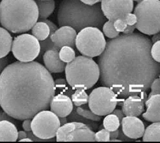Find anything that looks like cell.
<instances>
[{"mask_svg": "<svg viewBox=\"0 0 160 143\" xmlns=\"http://www.w3.org/2000/svg\"><path fill=\"white\" fill-rule=\"evenodd\" d=\"M70 98L73 103V104L76 107H79L86 104V103H88L89 95H87L85 90L77 89L75 90L74 92Z\"/></svg>", "mask_w": 160, "mask_h": 143, "instance_id": "f1b7e54d", "label": "cell"}, {"mask_svg": "<svg viewBox=\"0 0 160 143\" xmlns=\"http://www.w3.org/2000/svg\"><path fill=\"white\" fill-rule=\"evenodd\" d=\"M80 1L82 2L83 3H84L85 4L92 5H94V4H96L97 3L100 2L102 0H80Z\"/></svg>", "mask_w": 160, "mask_h": 143, "instance_id": "ee69618b", "label": "cell"}, {"mask_svg": "<svg viewBox=\"0 0 160 143\" xmlns=\"http://www.w3.org/2000/svg\"><path fill=\"white\" fill-rule=\"evenodd\" d=\"M118 130H117L115 131H110L109 132V137H110V140L111 139H117L118 135Z\"/></svg>", "mask_w": 160, "mask_h": 143, "instance_id": "bcb514c9", "label": "cell"}, {"mask_svg": "<svg viewBox=\"0 0 160 143\" xmlns=\"http://www.w3.org/2000/svg\"><path fill=\"white\" fill-rule=\"evenodd\" d=\"M135 29V27L134 25L133 26H130V25H127L124 30L122 31L123 34H130L134 32V30Z\"/></svg>", "mask_w": 160, "mask_h": 143, "instance_id": "7bdbcfd3", "label": "cell"}, {"mask_svg": "<svg viewBox=\"0 0 160 143\" xmlns=\"http://www.w3.org/2000/svg\"><path fill=\"white\" fill-rule=\"evenodd\" d=\"M59 58L65 63L72 61L76 57V52L74 49L68 46H64L59 50Z\"/></svg>", "mask_w": 160, "mask_h": 143, "instance_id": "f546056e", "label": "cell"}, {"mask_svg": "<svg viewBox=\"0 0 160 143\" xmlns=\"http://www.w3.org/2000/svg\"><path fill=\"white\" fill-rule=\"evenodd\" d=\"M18 130L15 124L8 120H0V142H16Z\"/></svg>", "mask_w": 160, "mask_h": 143, "instance_id": "d6986e66", "label": "cell"}, {"mask_svg": "<svg viewBox=\"0 0 160 143\" xmlns=\"http://www.w3.org/2000/svg\"><path fill=\"white\" fill-rule=\"evenodd\" d=\"M59 122H60L61 125H62L65 124L68 122L67 118L66 117H59Z\"/></svg>", "mask_w": 160, "mask_h": 143, "instance_id": "681fc988", "label": "cell"}, {"mask_svg": "<svg viewBox=\"0 0 160 143\" xmlns=\"http://www.w3.org/2000/svg\"><path fill=\"white\" fill-rule=\"evenodd\" d=\"M55 94H64L69 98H71L72 95L74 92V90L70 85L68 83L66 79L58 78L55 81Z\"/></svg>", "mask_w": 160, "mask_h": 143, "instance_id": "d4e9b609", "label": "cell"}, {"mask_svg": "<svg viewBox=\"0 0 160 143\" xmlns=\"http://www.w3.org/2000/svg\"><path fill=\"white\" fill-rule=\"evenodd\" d=\"M114 92L106 86L94 89L89 95L88 105L95 114L103 116L111 114L117 105Z\"/></svg>", "mask_w": 160, "mask_h": 143, "instance_id": "ba28073f", "label": "cell"}, {"mask_svg": "<svg viewBox=\"0 0 160 143\" xmlns=\"http://www.w3.org/2000/svg\"><path fill=\"white\" fill-rule=\"evenodd\" d=\"M138 95L141 98V99H142L144 102H145V101L147 100V99H148V96H147V94L146 92H141V93H140Z\"/></svg>", "mask_w": 160, "mask_h": 143, "instance_id": "c3c4849f", "label": "cell"}, {"mask_svg": "<svg viewBox=\"0 0 160 143\" xmlns=\"http://www.w3.org/2000/svg\"><path fill=\"white\" fill-rule=\"evenodd\" d=\"M151 56L156 61L160 62V41L154 43L150 49Z\"/></svg>", "mask_w": 160, "mask_h": 143, "instance_id": "d6a6232c", "label": "cell"}, {"mask_svg": "<svg viewBox=\"0 0 160 143\" xmlns=\"http://www.w3.org/2000/svg\"><path fill=\"white\" fill-rule=\"evenodd\" d=\"M40 21H42L46 22L48 26L50 27V35L45 40L43 41H40L39 43H40V46H41V50H40V53L39 55L40 56H42L43 55V54L48 50H60L59 48H58L57 46L55 45L54 43L52 42V41L51 40L50 38V35L54 32V31L58 29V26H56L53 22H52V21L47 20V19H40Z\"/></svg>", "mask_w": 160, "mask_h": 143, "instance_id": "ffe728a7", "label": "cell"}, {"mask_svg": "<svg viewBox=\"0 0 160 143\" xmlns=\"http://www.w3.org/2000/svg\"><path fill=\"white\" fill-rule=\"evenodd\" d=\"M118 131H119L118 135V137H117V138H118V139H120L121 141H123V140L124 141H130V140H130L131 139L128 138L124 134L121 128V130H119Z\"/></svg>", "mask_w": 160, "mask_h": 143, "instance_id": "b9f144b4", "label": "cell"}, {"mask_svg": "<svg viewBox=\"0 0 160 143\" xmlns=\"http://www.w3.org/2000/svg\"><path fill=\"white\" fill-rule=\"evenodd\" d=\"M12 38L6 29L0 27V58L5 57L11 50Z\"/></svg>", "mask_w": 160, "mask_h": 143, "instance_id": "44dd1931", "label": "cell"}, {"mask_svg": "<svg viewBox=\"0 0 160 143\" xmlns=\"http://www.w3.org/2000/svg\"><path fill=\"white\" fill-rule=\"evenodd\" d=\"M7 65H8V59L6 56L0 58V75H1L2 71L7 66Z\"/></svg>", "mask_w": 160, "mask_h": 143, "instance_id": "f35d334b", "label": "cell"}, {"mask_svg": "<svg viewBox=\"0 0 160 143\" xmlns=\"http://www.w3.org/2000/svg\"><path fill=\"white\" fill-rule=\"evenodd\" d=\"M144 142H159L160 141V123L153 122L145 130L142 135Z\"/></svg>", "mask_w": 160, "mask_h": 143, "instance_id": "603a6c76", "label": "cell"}, {"mask_svg": "<svg viewBox=\"0 0 160 143\" xmlns=\"http://www.w3.org/2000/svg\"><path fill=\"white\" fill-rule=\"evenodd\" d=\"M31 32L38 41H43L49 36L50 29L48 25L44 22H36L31 28Z\"/></svg>", "mask_w": 160, "mask_h": 143, "instance_id": "cb8c5ba5", "label": "cell"}, {"mask_svg": "<svg viewBox=\"0 0 160 143\" xmlns=\"http://www.w3.org/2000/svg\"><path fill=\"white\" fill-rule=\"evenodd\" d=\"M150 89H151V92L148 95V98L154 95L159 94L160 93V80L159 78H156L154 79V81L152 83Z\"/></svg>", "mask_w": 160, "mask_h": 143, "instance_id": "836d02e7", "label": "cell"}, {"mask_svg": "<svg viewBox=\"0 0 160 143\" xmlns=\"http://www.w3.org/2000/svg\"><path fill=\"white\" fill-rule=\"evenodd\" d=\"M59 51L48 50L43 54V61L50 73H61L65 69L66 64L59 58Z\"/></svg>", "mask_w": 160, "mask_h": 143, "instance_id": "e0dca14e", "label": "cell"}, {"mask_svg": "<svg viewBox=\"0 0 160 143\" xmlns=\"http://www.w3.org/2000/svg\"><path fill=\"white\" fill-rule=\"evenodd\" d=\"M31 120V131L40 139L48 140L56 136L60 128L59 117L52 111H40Z\"/></svg>", "mask_w": 160, "mask_h": 143, "instance_id": "9c48e42d", "label": "cell"}, {"mask_svg": "<svg viewBox=\"0 0 160 143\" xmlns=\"http://www.w3.org/2000/svg\"><path fill=\"white\" fill-rule=\"evenodd\" d=\"M8 120V121H10L12 123H14V124H16L15 120L13 119V118H12L11 116H10L9 115H8L5 111L3 110H0V120Z\"/></svg>", "mask_w": 160, "mask_h": 143, "instance_id": "8d00e7d4", "label": "cell"}, {"mask_svg": "<svg viewBox=\"0 0 160 143\" xmlns=\"http://www.w3.org/2000/svg\"><path fill=\"white\" fill-rule=\"evenodd\" d=\"M27 137V134H26V131H18V138L17 140H20L21 139H23L24 138H26Z\"/></svg>", "mask_w": 160, "mask_h": 143, "instance_id": "f6af8a7d", "label": "cell"}, {"mask_svg": "<svg viewBox=\"0 0 160 143\" xmlns=\"http://www.w3.org/2000/svg\"><path fill=\"white\" fill-rule=\"evenodd\" d=\"M95 133L83 123L70 122L58 129L56 134L58 142H94Z\"/></svg>", "mask_w": 160, "mask_h": 143, "instance_id": "8fae6325", "label": "cell"}, {"mask_svg": "<svg viewBox=\"0 0 160 143\" xmlns=\"http://www.w3.org/2000/svg\"><path fill=\"white\" fill-rule=\"evenodd\" d=\"M159 39H160V34H159V32H158L153 35V37H152L150 41L152 42V44H154V43L159 41Z\"/></svg>", "mask_w": 160, "mask_h": 143, "instance_id": "7dc6e473", "label": "cell"}, {"mask_svg": "<svg viewBox=\"0 0 160 143\" xmlns=\"http://www.w3.org/2000/svg\"><path fill=\"white\" fill-rule=\"evenodd\" d=\"M22 128L25 131H31V120L30 119H26L22 124Z\"/></svg>", "mask_w": 160, "mask_h": 143, "instance_id": "74e56055", "label": "cell"}, {"mask_svg": "<svg viewBox=\"0 0 160 143\" xmlns=\"http://www.w3.org/2000/svg\"><path fill=\"white\" fill-rule=\"evenodd\" d=\"M106 21L98 3L91 5L80 0H62L58 8L59 25L70 26L78 32L86 27L100 29Z\"/></svg>", "mask_w": 160, "mask_h": 143, "instance_id": "3957f363", "label": "cell"}, {"mask_svg": "<svg viewBox=\"0 0 160 143\" xmlns=\"http://www.w3.org/2000/svg\"><path fill=\"white\" fill-rule=\"evenodd\" d=\"M50 107L52 112L58 117H67L74 108L71 98L64 94L54 95L50 102Z\"/></svg>", "mask_w": 160, "mask_h": 143, "instance_id": "9a60e30c", "label": "cell"}, {"mask_svg": "<svg viewBox=\"0 0 160 143\" xmlns=\"http://www.w3.org/2000/svg\"><path fill=\"white\" fill-rule=\"evenodd\" d=\"M120 125H121V122H120L118 118L115 114L111 113V114H109L106 115V118L103 119V128L109 132L118 130Z\"/></svg>", "mask_w": 160, "mask_h": 143, "instance_id": "83f0119b", "label": "cell"}, {"mask_svg": "<svg viewBox=\"0 0 160 143\" xmlns=\"http://www.w3.org/2000/svg\"><path fill=\"white\" fill-rule=\"evenodd\" d=\"M76 35L77 31L73 28L63 26L56 29L50 35V38L52 42L59 49L64 46L74 49Z\"/></svg>", "mask_w": 160, "mask_h": 143, "instance_id": "4fadbf2b", "label": "cell"}, {"mask_svg": "<svg viewBox=\"0 0 160 143\" xmlns=\"http://www.w3.org/2000/svg\"><path fill=\"white\" fill-rule=\"evenodd\" d=\"M38 11V19H46L53 13L55 8L54 0H36Z\"/></svg>", "mask_w": 160, "mask_h": 143, "instance_id": "7402d4cb", "label": "cell"}, {"mask_svg": "<svg viewBox=\"0 0 160 143\" xmlns=\"http://www.w3.org/2000/svg\"><path fill=\"white\" fill-rule=\"evenodd\" d=\"M55 82L48 69L37 61H16L0 75V106L18 120L31 119L49 108Z\"/></svg>", "mask_w": 160, "mask_h": 143, "instance_id": "7a4b0ae2", "label": "cell"}, {"mask_svg": "<svg viewBox=\"0 0 160 143\" xmlns=\"http://www.w3.org/2000/svg\"><path fill=\"white\" fill-rule=\"evenodd\" d=\"M102 27L103 32L107 37L109 39H113L119 35L120 33L118 32L113 26V22L110 20L107 22L106 21Z\"/></svg>", "mask_w": 160, "mask_h": 143, "instance_id": "4dcf8cb0", "label": "cell"}, {"mask_svg": "<svg viewBox=\"0 0 160 143\" xmlns=\"http://www.w3.org/2000/svg\"><path fill=\"white\" fill-rule=\"evenodd\" d=\"M122 110L126 116L138 117L145 111V102L138 95H132L122 103Z\"/></svg>", "mask_w": 160, "mask_h": 143, "instance_id": "2e32d148", "label": "cell"}, {"mask_svg": "<svg viewBox=\"0 0 160 143\" xmlns=\"http://www.w3.org/2000/svg\"><path fill=\"white\" fill-rule=\"evenodd\" d=\"M19 141L20 142H33V140H32L31 139H29V137H26V138H24L23 139H21Z\"/></svg>", "mask_w": 160, "mask_h": 143, "instance_id": "f907efd6", "label": "cell"}, {"mask_svg": "<svg viewBox=\"0 0 160 143\" xmlns=\"http://www.w3.org/2000/svg\"><path fill=\"white\" fill-rule=\"evenodd\" d=\"M106 45V39L99 28L86 27L80 30L76 37L75 46L83 56L89 58L98 56Z\"/></svg>", "mask_w": 160, "mask_h": 143, "instance_id": "52a82bcc", "label": "cell"}, {"mask_svg": "<svg viewBox=\"0 0 160 143\" xmlns=\"http://www.w3.org/2000/svg\"><path fill=\"white\" fill-rule=\"evenodd\" d=\"M67 120L69 122H78L83 123L87 125H89L92 130H97L99 126L97 123H96L97 122L88 120V119L79 115L76 112V108H73L72 111L71 113L68 116Z\"/></svg>", "mask_w": 160, "mask_h": 143, "instance_id": "484cf974", "label": "cell"}, {"mask_svg": "<svg viewBox=\"0 0 160 143\" xmlns=\"http://www.w3.org/2000/svg\"><path fill=\"white\" fill-rule=\"evenodd\" d=\"M76 112L80 116H82V117L88 119V120H92L94 122H100L102 119V116H98L97 114H95L94 113H92L91 110V109L89 107V105H88L87 103L86 104H84L83 105L77 107L76 108Z\"/></svg>", "mask_w": 160, "mask_h": 143, "instance_id": "4316f807", "label": "cell"}, {"mask_svg": "<svg viewBox=\"0 0 160 143\" xmlns=\"http://www.w3.org/2000/svg\"><path fill=\"white\" fill-rule=\"evenodd\" d=\"M111 113L113 114H115L118 118L119 120H120V122H121V121L122 120V118L125 116L124 113H123V112H122V110H120V109H115Z\"/></svg>", "mask_w": 160, "mask_h": 143, "instance_id": "60d3db41", "label": "cell"}, {"mask_svg": "<svg viewBox=\"0 0 160 143\" xmlns=\"http://www.w3.org/2000/svg\"><path fill=\"white\" fill-rule=\"evenodd\" d=\"M26 134H27V137H29V139H31L33 141H36V142H41V141H45L46 140L44 139H41L37 137H36L35 135L31 131H26Z\"/></svg>", "mask_w": 160, "mask_h": 143, "instance_id": "ab89813d", "label": "cell"}, {"mask_svg": "<svg viewBox=\"0 0 160 143\" xmlns=\"http://www.w3.org/2000/svg\"><path fill=\"white\" fill-rule=\"evenodd\" d=\"M11 50L16 59L20 61L29 62L38 56L41 46L39 41L33 35L23 34L14 38Z\"/></svg>", "mask_w": 160, "mask_h": 143, "instance_id": "30bf717a", "label": "cell"}, {"mask_svg": "<svg viewBox=\"0 0 160 143\" xmlns=\"http://www.w3.org/2000/svg\"><path fill=\"white\" fill-rule=\"evenodd\" d=\"M133 1L136 2H140L141 1H142V0H133Z\"/></svg>", "mask_w": 160, "mask_h": 143, "instance_id": "f5cc1de1", "label": "cell"}, {"mask_svg": "<svg viewBox=\"0 0 160 143\" xmlns=\"http://www.w3.org/2000/svg\"><path fill=\"white\" fill-rule=\"evenodd\" d=\"M66 80L74 90H89L100 77L98 65L92 58L79 56L65 67Z\"/></svg>", "mask_w": 160, "mask_h": 143, "instance_id": "5b68a950", "label": "cell"}, {"mask_svg": "<svg viewBox=\"0 0 160 143\" xmlns=\"http://www.w3.org/2000/svg\"><path fill=\"white\" fill-rule=\"evenodd\" d=\"M121 124L124 134L131 139H138L142 137L145 130L144 123L135 116H124Z\"/></svg>", "mask_w": 160, "mask_h": 143, "instance_id": "5bb4252c", "label": "cell"}, {"mask_svg": "<svg viewBox=\"0 0 160 143\" xmlns=\"http://www.w3.org/2000/svg\"><path fill=\"white\" fill-rule=\"evenodd\" d=\"M109 141H112V142H122L120 139H111Z\"/></svg>", "mask_w": 160, "mask_h": 143, "instance_id": "816d5d0a", "label": "cell"}, {"mask_svg": "<svg viewBox=\"0 0 160 143\" xmlns=\"http://www.w3.org/2000/svg\"><path fill=\"white\" fill-rule=\"evenodd\" d=\"M94 138L95 141L97 142H108L110 140L109 131L106 129H102L95 133Z\"/></svg>", "mask_w": 160, "mask_h": 143, "instance_id": "1f68e13d", "label": "cell"}, {"mask_svg": "<svg viewBox=\"0 0 160 143\" xmlns=\"http://www.w3.org/2000/svg\"><path fill=\"white\" fill-rule=\"evenodd\" d=\"M127 24L124 20L122 19H118L113 22V26L115 29L118 31V32H122L126 28Z\"/></svg>", "mask_w": 160, "mask_h": 143, "instance_id": "e575fe53", "label": "cell"}, {"mask_svg": "<svg viewBox=\"0 0 160 143\" xmlns=\"http://www.w3.org/2000/svg\"><path fill=\"white\" fill-rule=\"evenodd\" d=\"M38 19L35 0H2L0 2V23L13 34L29 31Z\"/></svg>", "mask_w": 160, "mask_h": 143, "instance_id": "277c9868", "label": "cell"}, {"mask_svg": "<svg viewBox=\"0 0 160 143\" xmlns=\"http://www.w3.org/2000/svg\"><path fill=\"white\" fill-rule=\"evenodd\" d=\"M150 39L139 33L123 34L106 43L99 55L100 81L118 99L150 90L159 75V63L151 56Z\"/></svg>", "mask_w": 160, "mask_h": 143, "instance_id": "6da1fadb", "label": "cell"}, {"mask_svg": "<svg viewBox=\"0 0 160 143\" xmlns=\"http://www.w3.org/2000/svg\"><path fill=\"white\" fill-rule=\"evenodd\" d=\"M124 20L127 25L133 26L135 25L136 22H137V18H136V16L134 14L130 13L126 16L124 18Z\"/></svg>", "mask_w": 160, "mask_h": 143, "instance_id": "d590c367", "label": "cell"}, {"mask_svg": "<svg viewBox=\"0 0 160 143\" xmlns=\"http://www.w3.org/2000/svg\"><path fill=\"white\" fill-rule=\"evenodd\" d=\"M101 9L105 17L114 22L118 19H124L133 10V0H102Z\"/></svg>", "mask_w": 160, "mask_h": 143, "instance_id": "7c38bea8", "label": "cell"}, {"mask_svg": "<svg viewBox=\"0 0 160 143\" xmlns=\"http://www.w3.org/2000/svg\"><path fill=\"white\" fill-rule=\"evenodd\" d=\"M147 111L142 114V118L150 122H158L160 121V95H154L148 98L145 102Z\"/></svg>", "mask_w": 160, "mask_h": 143, "instance_id": "ac0fdd59", "label": "cell"}, {"mask_svg": "<svg viewBox=\"0 0 160 143\" xmlns=\"http://www.w3.org/2000/svg\"><path fill=\"white\" fill-rule=\"evenodd\" d=\"M133 14L137 18L134 26L140 32L148 35L159 32V0H142L135 7Z\"/></svg>", "mask_w": 160, "mask_h": 143, "instance_id": "8992f818", "label": "cell"}]
</instances>
